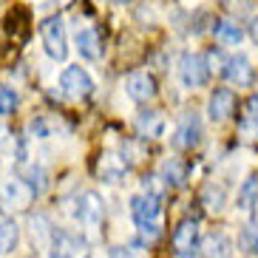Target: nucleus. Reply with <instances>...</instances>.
I'll list each match as a JSON object with an SVG mask.
<instances>
[{
  "instance_id": "f257e3e1",
  "label": "nucleus",
  "mask_w": 258,
  "mask_h": 258,
  "mask_svg": "<svg viewBox=\"0 0 258 258\" xmlns=\"http://www.w3.org/2000/svg\"><path fill=\"white\" fill-rule=\"evenodd\" d=\"M48 247H51V258H91V244L88 238L74 230L66 227H54L51 238H48Z\"/></svg>"
},
{
  "instance_id": "f03ea898",
  "label": "nucleus",
  "mask_w": 258,
  "mask_h": 258,
  "mask_svg": "<svg viewBox=\"0 0 258 258\" xmlns=\"http://www.w3.org/2000/svg\"><path fill=\"white\" fill-rule=\"evenodd\" d=\"M179 80L184 88H202L210 80V62L205 54L199 51H184L179 60Z\"/></svg>"
},
{
  "instance_id": "7ed1b4c3",
  "label": "nucleus",
  "mask_w": 258,
  "mask_h": 258,
  "mask_svg": "<svg viewBox=\"0 0 258 258\" xmlns=\"http://www.w3.org/2000/svg\"><path fill=\"white\" fill-rule=\"evenodd\" d=\"M40 37H43V48L51 60H66L69 54V40H66V26H62V17H46L40 23Z\"/></svg>"
},
{
  "instance_id": "20e7f679",
  "label": "nucleus",
  "mask_w": 258,
  "mask_h": 258,
  "mask_svg": "<svg viewBox=\"0 0 258 258\" xmlns=\"http://www.w3.org/2000/svg\"><path fill=\"white\" fill-rule=\"evenodd\" d=\"M102 216H105V205H102V196H99V193L83 190V193L74 199V219L80 221L83 227H99V224H102Z\"/></svg>"
},
{
  "instance_id": "39448f33",
  "label": "nucleus",
  "mask_w": 258,
  "mask_h": 258,
  "mask_svg": "<svg viewBox=\"0 0 258 258\" xmlns=\"http://www.w3.org/2000/svg\"><path fill=\"white\" fill-rule=\"evenodd\" d=\"M199 250H202V235L196 219H182L173 230V252L179 258H196Z\"/></svg>"
},
{
  "instance_id": "423d86ee",
  "label": "nucleus",
  "mask_w": 258,
  "mask_h": 258,
  "mask_svg": "<svg viewBox=\"0 0 258 258\" xmlns=\"http://www.w3.org/2000/svg\"><path fill=\"white\" fill-rule=\"evenodd\" d=\"M202 134H205V128H202L199 111H184V114L179 116V122H176L173 145L179 151H193V148L202 142Z\"/></svg>"
},
{
  "instance_id": "0eeeda50",
  "label": "nucleus",
  "mask_w": 258,
  "mask_h": 258,
  "mask_svg": "<svg viewBox=\"0 0 258 258\" xmlns=\"http://www.w3.org/2000/svg\"><path fill=\"white\" fill-rule=\"evenodd\" d=\"M60 88H62V94L71 97V99H88L94 94V80L88 77L85 69L69 66V69L60 74Z\"/></svg>"
},
{
  "instance_id": "6e6552de",
  "label": "nucleus",
  "mask_w": 258,
  "mask_h": 258,
  "mask_svg": "<svg viewBox=\"0 0 258 258\" xmlns=\"http://www.w3.org/2000/svg\"><path fill=\"white\" fill-rule=\"evenodd\" d=\"M221 71H224V77H227L233 85H238V88H247V85H252V80H255L252 62H250V57H244V54L227 57L224 66H221Z\"/></svg>"
},
{
  "instance_id": "1a4fd4ad",
  "label": "nucleus",
  "mask_w": 258,
  "mask_h": 258,
  "mask_svg": "<svg viewBox=\"0 0 258 258\" xmlns=\"http://www.w3.org/2000/svg\"><path fill=\"white\" fill-rule=\"evenodd\" d=\"M125 91H128V97L134 102H148V99H153L159 94V88H156L153 74H148V71H131L128 80H125Z\"/></svg>"
},
{
  "instance_id": "9d476101",
  "label": "nucleus",
  "mask_w": 258,
  "mask_h": 258,
  "mask_svg": "<svg viewBox=\"0 0 258 258\" xmlns=\"http://www.w3.org/2000/svg\"><path fill=\"white\" fill-rule=\"evenodd\" d=\"M235 105H238L235 91H230V88H213L210 99H207V114H210L213 122H224L235 114Z\"/></svg>"
},
{
  "instance_id": "9b49d317",
  "label": "nucleus",
  "mask_w": 258,
  "mask_h": 258,
  "mask_svg": "<svg viewBox=\"0 0 258 258\" xmlns=\"http://www.w3.org/2000/svg\"><path fill=\"white\" fill-rule=\"evenodd\" d=\"M0 199H3V205L6 207L23 210V207H29V202L34 199V193H31V190L15 176V179H6V182L0 184Z\"/></svg>"
},
{
  "instance_id": "f8f14e48",
  "label": "nucleus",
  "mask_w": 258,
  "mask_h": 258,
  "mask_svg": "<svg viewBox=\"0 0 258 258\" xmlns=\"http://www.w3.org/2000/svg\"><path fill=\"white\" fill-rule=\"evenodd\" d=\"M162 213V199L159 196H134L131 199V216L137 224H145V221H156V216Z\"/></svg>"
},
{
  "instance_id": "ddd939ff",
  "label": "nucleus",
  "mask_w": 258,
  "mask_h": 258,
  "mask_svg": "<svg viewBox=\"0 0 258 258\" xmlns=\"http://www.w3.org/2000/svg\"><path fill=\"white\" fill-rule=\"evenodd\" d=\"M137 131L142 134V137H162L165 134V116H162V111H153V108H145V111H139L137 116Z\"/></svg>"
},
{
  "instance_id": "4468645a",
  "label": "nucleus",
  "mask_w": 258,
  "mask_h": 258,
  "mask_svg": "<svg viewBox=\"0 0 258 258\" xmlns=\"http://www.w3.org/2000/svg\"><path fill=\"white\" fill-rule=\"evenodd\" d=\"M162 184L165 187H184L187 184V165H184L182 159H176V156H170V159L162 162Z\"/></svg>"
},
{
  "instance_id": "2eb2a0df",
  "label": "nucleus",
  "mask_w": 258,
  "mask_h": 258,
  "mask_svg": "<svg viewBox=\"0 0 258 258\" xmlns=\"http://www.w3.org/2000/svg\"><path fill=\"white\" fill-rule=\"evenodd\" d=\"M202 255L205 258H233V241L224 233H210L202 241Z\"/></svg>"
},
{
  "instance_id": "dca6fc26",
  "label": "nucleus",
  "mask_w": 258,
  "mask_h": 258,
  "mask_svg": "<svg viewBox=\"0 0 258 258\" xmlns=\"http://www.w3.org/2000/svg\"><path fill=\"white\" fill-rule=\"evenodd\" d=\"M17 179H20L34 196H40V193L48 187V173H46V167H40V165H20V176H17Z\"/></svg>"
},
{
  "instance_id": "f3484780",
  "label": "nucleus",
  "mask_w": 258,
  "mask_h": 258,
  "mask_svg": "<svg viewBox=\"0 0 258 258\" xmlns=\"http://www.w3.org/2000/svg\"><path fill=\"white\" fill-rule=\"evenodd\" d=\"M77 51H80V57H85V60H99L102 43H99L97 29H80L77 31Z\"/></svg>"
},
{
  "instance_id": "a211bd4d",
  "label": "nucleus",
  "mask_w": 258,
  "mask_h": 258,
  "mask_svg": "<svg viewBox=\"0 0 258 258\" xmlns=\"http://www.w3.org/2000/svg\"><path fill=\"white\" fill-rule=\"evenodd\" d=\"M213 34L219 37V43H224V46H238L244 37V31L238 23H233V20H227V17H219V20H213Z\"/></svg>"
},
{
  "instance_id": "6ab92c4d",
  "label": "nucleus",
  "mask_w": 258,
  "mask_h": 258,
  "mask_svg": "<svg viewBox=\"0 0 258 258\" xmlns=\"http://www.w3.org/2000/svg\"><path fill=\"white\" fill-rule=\"evenodd\" d=\"M17 241H20V227H17L15 219H0V255H6V252H12L17 247Z\"/></svg>"
},
{
  "instance_id": "aec40b11",
  "label": "nucleus",
  "mask_w": 258,
  "mask_h": 258,
  "mask_svg": "<svg viewBox=\"0 0 258 258\" xmlns=\"http://www.w3.org/2000/svg\"><path fill=\"white\" fill-rule=\"evenodd\" d=\"M224 202H227V190L216 182H207L205 190H202V205L210 213H221L224 210Z\"/></svg>"
},
{
  "instance_id": "412c9836",
  "label": "nucleus",
  "mask_w": 258,
  "mask_h": 258,
  "mask_svg": "<svg viewBox=\"0 0 258 258\" xmlns=\"http://www.w3.org/2000/svg\"><path fill=\"white\" fill-rule=\"evenodd\" d=\"M128 162H125V156H114V153H108L105 159H102V165H99V176L105 179V182H116V179H122V176L128 173Z\"/></svg>"
},
{
  "instance_id": "4be33fe9",
  "label": "nucleus",
  "mask_w": 258,
  "mask_h": 258,
  "mask_svg": "<svg viewBox=\"0 0 258 258\" xmlns=\"http://www.w3.org/2000/svg\"><path fill=\"white\" fill-rule=\"evenodd\" d=\"M238 210H252L258 205V173H250L244 179V184L238 187Z\"/></svg>"
},
{
  "instance_id": "5701e85b",
  "label": "nucleus",
  "mask_w": 258,
  "mask_h": 258,
  "mask_svg": "<svg viewBox=\"0 0 258 258\" xmlns=\"http://www.w3.org/2000/svg\"><path fill=\"white\" fill-rule=\"evenodd\" d=\"M247 111H244V119H241V131L250 134V137H258V91L247 99Z\"/></svg>"
},
{
  "instance_id": "b1692460",
  "label": "nucleus",
  "mask_w": 258,
  "mask_h": 258,
  "mask_svg": "<svg viewBox=\"0 0 258 258\" xmlns=\"http://www.w3.org/2000/svg\"><path fill=\"white\" fill-rule=\"evenodd\" d=\"M238 247L250 255H258V221L244 224L241 233H238Z\"/></svg>"
},
{
  "instance_id": "393cba45",
  "label": "nucleus",
  "mask_w": 258,
  "mask_h": 258,
  "mask_svg": "<svg viewBox=\"0 0 258 258\" xmlns=\"http://www.w3.org/2000/svg\"><path fill=\"white\" fill-rule=\"evenodd\" d=\"M51 230H54V224H48L46 216H34V219H31V238H34L40 247H48Z\"/></svg>"
},
{
  "instance_id": "a878e982",
  "label": "nucleus",
  "mask_w": 258,
  "mask_h": 258,
  "mask_svg": "<svg viewBox=\"0 0 258 258\" xmlns=\"http://www.w3.org/2000/svg\"><path fill=\"white\" fill-rule=\"evenodd\" d=\"M17 91L15 88H9V85H0V116H9L12 111L17 108Z\"/></svg>"
},
{
  "instance_id": "bb28decb",
  "label": "nucleus",
  "mask_w": 258,
  "mask_h": 258,
  "mask_svg": "<svg viewBox=\"0 0 258 258\" xmlns=\"http://www.w3.org/2000/svg\"><path fill=\"white\" fill-rule=\"evenodd\" d=\"M142 190L148 193V196H165V184L159 182V176H145L142 179Z\"/></svg>"
},
{
  "instance_id": "cd10ccee",
  "label": "nucleus",
  "mask_w": 258,
  "mask_h": 258,
  "mask_svg": "<svg viewBox=\"0 0 258 258\" xmlns=\"http://www.w3.org/2000/svg\"><path fill=\"white\" fill-rule=\"evenodd\" d=\"M31 137H37V139H46V137H51V125H48L43 116H37V119H31Z\"/></svg>"
},
{
  "instance_id": "c85d7f7f",
  "label": "nucleus",
  "mask_w": 258,
  "mask_h": 258,
  "mask_svg": "<svg viewBox=\"0 0 258 258\" xmlns=\"http://www.w3.org/2000/svg\"><path fill=\"white\" fill-rule=\"evenodd\" d=\"M111 258H139V250H134V247H111Z\"/></svg>"
},
{
  "instance_id": "c756f323",
  "label": "nucleus",
  "mask_w": 258,
  "mask_h": 258,
  "mask_svg": "<svg viewBox=\"0 0 258 258\" xmlns=\"http://www.w3.org/2000/svg\"><path fill=\"white\" fill-rule=\"evenodd\" d=\"M247 31H250L252 43H255V46H258V17H252V20H250V26H247Z\"/></svg>"
},
{
  "instance_id": "7c9ffc66",
  "label": "nucleus",
  "mask_w": 258,
  "mask_h": 258,
  "mask_svg": "<svg viewBox=\"0 0 258 258\" xmlns=\"http://www.w3.org/2000/svg\"><path fill=\"white\" fill-rule=\"evenodd\" d=\"M114 3H131V0H114Z\"/></svg>"
}]
</instances>
